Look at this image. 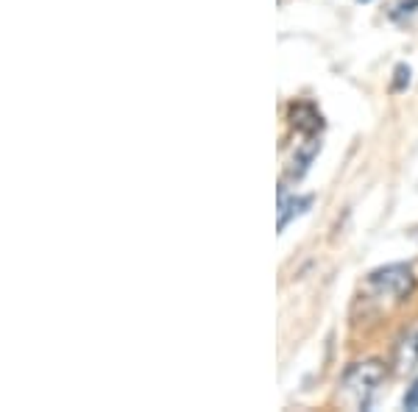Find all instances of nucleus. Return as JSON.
Listing matches in <instances>:
<instances>
[{
  "instance_id": "0eeeda50",
  "label": "nucleus",
  "mask_w": 418,
  "mask_h": 412,
  "mask_svg": "<svg viewBox=\"0 0 418 412\" xmlns=\"http://www.w3.org/2000/svg\"><path fill=\"white\" fill-rule=\"evenodd\" d=\"M415 12H418V0H401V3H396V6H393L390 20L401 23L404 17H410V14H415Z\"/></svg>"
},
{
  "instance_id": "f257e3e1",
  "label": "nucleus",
  "mask_w": 418,
  "mask_h": 412,
  "mask_svg": "<svg viewBox=\"0 0 418 412\" xmlns=\"http://www.w3.org/2000/svg\"><path fill=\"white\" fill-rule=\"evenodd\" d=\"M415 287V276L407 265H385L374 273L360 287V307L363 312H388L390 307L401 304Z\"/></svg>"
},
{
  "instance_id": "f03ea898",
  "label": "nucleus",
  "mask_w": 418,
  "mask_h": 412,
  "mask_svg": "<svg viewBox=\"0 0 418 412\" xmlns=\"http://www.w3.org/2000/svg\"><path fill=\"white\" fill-rule=\"evenodd\" d=\"M385 379V368L377 360L355 362L340 379L337 390V404L343 409H368L374 404V395Z\"/></svg>"
},
{
  "instance_id": "39448f33",
  "label": "nucleus",
  "mask_w": 418,
  "mask_h": 412,
  "mask_svg": "<svg viewBox=\"0 0 418 412\" xmlns=\"http://www.w3.org/2000/svg\"><path fill=\"white\" fill-rule=\"evenodd\" d=\"M290 123H293V128H299L301 134H315V131L324 125L321 114H318L310 103H296V106H290Z\"/></svg>"
},
{
  "instance_id": "7ed1b4c3",
  "label": "nucleus",
  "mask_w": 418,
  "mask_h": 412,
  "mask_svg": "<svg viewBox=\"0 0 418 412\" xmlns=\"http://www.w3.org/2000/svg\"><path fill=\"white\" fill-rule=\"evenodd\" d=\"M318 151H321V140H318V136H312V134H307V140L299 143L296 151H293V162L288 165V178H296V181H299V178L310 170V165L315 162Z\"/></svg>"
},
{
  "instance_id": "20e7f679",
  "label": "nucleus",
  "mask_w": 418,
  "mask_h": 412,
  "mask_svg": "<svg viewBox=\"0 0 418 412\" xmlns=\"http://www.w3.org/2000/svg\"><path fill=\"white\" fill-rule=\"evenodd\" d=\"M396 373H410L418 368V326H412L396 346V357H393Z\"/></svg>"
},
{
  "instance_id": "423d86ee",
  "label": "nucleus",
  "mask_w": 418,
  "mask_h": 412,
  "mask_svg": "<svg viewBox=\"0 0 418 412\" xmlns=\"http://www.w3.org/2000/svg\"><path fill=\"white\" fill-rule=\"evenodd\" d=\"M312 203V198L310 195H304V198H293V200H288L285 198V189L282 192H279V229H288V223L296 218V215H301L304 209H307V206Z\"/></svg>"
},
{
  "instance_id": "1a4fd4ad",
  "label": "nucleus",
  "mask_w": 418,
  "mask_h": 412,
  "mask_svg": "<svg viewBox=\"0 0 418 412\" xmlns=\"http://www.w3.org/2000/svg\"><path fill=\"white\" fill-rule=\"evenodd\" d=\"M401 406L404 409H418V379L407 387V393H404V401H401Z\"/></svg>"
},
{
  "instance_id": "6e6552de",
  "label": "nucleus",
  "mask_w": 418,
  "mask_h": 412,
  "mask_svg": "<svg viewBox=\"0 0 418 412\" xmlns=\"http://www.w3.org/2000/svg\"><path fill=\"white\" fill-rule=\"evenodd\" d=\"M393 76H396V79H393V90H396V92H401V90L410 87V76H412V73H410L407 64H399L396 70H393Z\"/></svg>"
}]
</instances>
